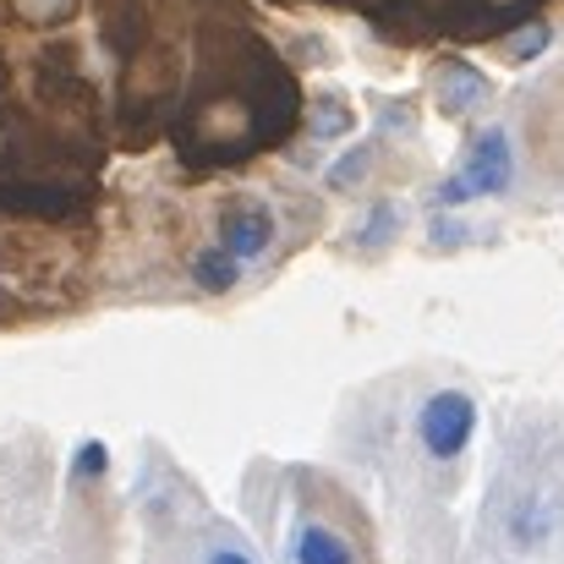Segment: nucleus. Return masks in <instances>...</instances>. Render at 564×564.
Instances as JSON below:
<instances>
[{"instance_id": "1", "label": "nucleus", "mask_w": 564, "mask_h": 564, "mask_svg": "<svg viewBox=\"0 0 564 564\" xmlns=\"http://www.w3.org/2000/svg\"><path fill=\"white\" fill-rule=\"evenodd\" d=\"M416 438H422L427 460H438V466L460 460L477 438V400L466 389H433L416 411Z\"/></svg>"}, {"instance_id": "2", "label": "nucleus", "mask_w": 564, "mask_h": 564, "mask_svg": "<svg viewBox=\"0 0 564 564\" xmlns=\"http://www.w3.org/2000/svg\"><path fill=\"white\" fill-rule=\"evenodd\" d=\"M510 176H516V160H510V138H505V127H488V132H477V143H471V154H466L460 176H449V182L438 187V203L499 197V192L510 187Z\"/></svg>"}, {"instance_id": "3", "label": "nucleus", "mask_w": 564, "mask_h": 564, "mask_svg": "<svg viewBox=\"0 0 564 564\" xmlns=\"http://www.w3.org/2000/svg\"><path fill=\"white\" fill-rule=\"evenodd\" d=\"M219 247L236 252L241 263H247V258H263V252L274 247V214H269L263 203H241V208H230L225 225H219Z\"/></svg>"}, {"instance_id": "4", "label": "nucleus", "mask_w": 564, "mask_h": 564, "mask_svg": "<svg viewBox=\"0 0 564 564\" xmlns=\"http://www.w3.org/2000/svg\"><path fill=\"white\" fill-rule=\"evenodd\" d=\"M291 564H357V549L324 527V521H302L296 538H291Z\"/></svg>"}, {"instance_id": "5", "label": "nucleus", "mask_w": 564, "mask_h": 564, "mask_svg": "<svg viewBox=\"0 0 564 564\" xmlns=\"http://www.w3.org/2000/svg\"><path fill=\"white\" fill-rule=\"evenodd\" d=\"M488 99V83L471 72V66H444L438 72V105L449 110V116H466V110H477Z\"/></svg>"}, {"instance_id": "6", "label": "nucleus", "mask_w": 564, "mask_h": 564, "mask_svg": "<svg viewBox=\"0 0 564 564\" xmlns=\"http://www.w3.org/2000/svg\"><path fill=\"white\" fill-rule=\"evenodd\" d=\"M192 280H197L203 291L225 296V291L241 280V258H236V252H225V247H208V252H197V258H192Z\"/></svg>"}, {"instance_id": "7", "label": "nucleus", "mask_w": 564, "mask_h": 564, "mask_svg": "<svg viewBox=\"0 0 564 564\" xmlns=\"http://www.w3.org/2000/svg\"><path fill=\"white\" fill-rule=\"evenodd\" d=\"M105 471H110V444H99V438L77 444V455H72V482H99Z\"/></svg>"}, {"instance_id": "8", "label": "nucleus", "mask_w": 564, "mask_h": 564, "mask_svg": "<svg viewBox=\"0 0 564 564\" xmlns=\"http://www.w3.org/2000/svg\"><path fill=\"white\" fill-rule=\"evenodd\" d=\"M340 132H351V110L340 99H324L318 105V121H313V138H340Z\"/></svg>"}, {"instance_id": "9", "label": "nucleus", "mask_w": 564, "mask_h": 564, "mask_svg": "<svg viewBox=\"0 0 564 564\" xmlns=\"http://www.w3.org/2000/svg\"><path fill=\"white\" fill-rule=\"evenodd\" d=\"M394 225H400V208H394V203H378L373 219H368V230H362L357 241H362V247H378V241H389V236H394Z\"/></svg>"}, {"instance_id": "10", "label": "nucleus", "mask_w": 564, "mask_h": 564, "mask_svg": "<svg viewBox=\"0 0 564 564\" xmlns=\"http://www.w3.org/2000/svg\"><path fill=\"white\" fill-rule=\"evenodd\" d=\"M362 171H368V149L346 154V160H340V165L329 171V182H335V187H357V182H362Z\"/></svg>"}, {"instance_id": "11", "label": "nucleus", "mask_w": 564, "mask_h": 564, "mask_svg": "<svg viewBox=\"0 0 564 564\" xmlns=\"http://www.w3.org/2000/svg\"><path fill=\"white\" fill-rule=\"evenodd\" d=\"M543 44H549V28H527V33H521V39L510 44V55H516V61H532V55H538Z\"/></svg>"}, {"instance_id": "12", "label": "nucleus", "mask_w": 564, "mask_h": 564, "mask_svg": "<svg viewBox=\"0 0 564 564\" xmlns=\"http://www.w3.org/2000/svg\"><path fill=\"white\" fill-rule=\"evenodd\" d=\"M203 564H258L247 549H236V543H214L208 554H203Z\"/></svg>"}, {"instance_id": "13", "label": "nucleus", "mask_w": 564, "mask_h": 564, "mask_svg": "<svg viewBox=\"0 0 564 564\" xmlns=\"http://www.w3.org/2000/svg\"><path fill=\"white\" fill-rule=\"evenodd\" d=\"M33 17H50V11H66V0H28Z\"/></svg>"}]
</instances>
